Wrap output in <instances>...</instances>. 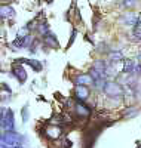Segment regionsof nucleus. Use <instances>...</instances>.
I'll use <instances>...</instances> for the list:
<instances>
[{"mask_svg":"<svg viewBox=\"0 0 141 148\" xmlns=\"http://www.w3.org/2000/svg\"><path fill=\"white\" fill-rule=\"evenodd\" d=\"M0 141H2V144L6 148H15V147H19L21 145L22 136H19V135L15 133L14 130H6L3 133V136L0 138Z\"/></svg>","mask_w":141,"mask_h":148,"instance_id":"1","label":"nucleus"},{"mask_svg":"<svg viewBox=\"0 0 141 148\" xmlns=\"http://www.w3.org/2000/svg\"><path fill=\"white\" fill-rule=\"evenodd\" d=\"M102 90H104L109 96H113V98H116V96H122L123 95V89H122V86L116 82H106L104 84V88H102Z\"/></svg>","mask_w":141,"mask_h":148,"instance_id":"2","label":"nucleus"},{"mask_svg":"<svg viewBox=\"0 0 141 148\" xmlns=\"http://www.w3.org/2000/svg\"><path fill=\"white\" fill-rule=\"evenodd\" d=\"M2 127L5 130H14V113L10 110H5V114L2 119Z\"/></svg>","mask_w":141,"mask_h":148,"instance_id":"3","label":"nucleus"},{"mask_svg":"<svg viewBox=\"0 0 141 148\" xmlns=\"http://www.w3.org/2000/svg\"><path fill=\"white\" fill-rule=\"evenodd\" d=\"M74 95L79 101H86L88 96H89V89L83 84H76V89H74Z\"/></svg>","mask_w":141,"mask_h":148,"instance_id":"4","label":"nucleus"},{"mask_svg":"<svg viewBox=\"0 0 141 148\" xmlns=\"http://www.w3.org/2000/svg\"><path fill=\"white\" fill-rule=\"evenodd\" d=\"M15 16V9L9 6V5H2L0 6V18H5V19H9V18H14Z\"/></svg>","mask_w":141,"mask_h":148,"instance_id":"5","label":"nucleus"},{"mask_svg":"<svg viewBox=\"0 0 141 148\" xmlns=\"http://www.w3.org/2000/svg\"><path fill=\"white\" fill-rule=\"evenodd\" d=\"M12 74L17 77V80L18 82H25L27 80V73H25V70H24V67H21V65H14V68H12Z\"/></svg>","mask_w":141,"mask_h":148,"instance_id":"6","label":"nucleus"},{"mask_svg":"<svg viewBox=\"0 0 141 148\" xmlns=\"http://www.w3.org/2000/svg\"><path fill=\"white\" fill-rule=\"evenodd\" d=\"M74 111H76V114L80 116V117H89V114H91V108L86 107V105L82 104V102L74 104Z\"/></svg>","mask_w":141,"mask_h":148,"instance_id":"7","label":"nucleus"},{"mask_svg":"<svg viewBox=\"0 0 141 148\" xmlns=\"http://www.w3.org/2000/svg\"><path fill=\"white\" fill-rule=\"evenodd\" d=\"M138 21H140V18H138L135 14H132V12H128V14H125V15L122 16V19H120V22L125 24V25H135Z\"/></svg>","mask_w":141,"mask_h":148,"instance_id":"8","label":"nucleus"},{"mask_svg":"<svg viewBox=\"0 0 141 148\" xmlns=\"http://www.w3.org/2000/svg\"><path fill=\"white\" fill-rule=\"evenodd\" d=\"M61 127L59 126H49L46 130H45V135L48 138H50V139H57V138H59V135H61Z\"/></svg>","mask_w":141,"mask_h":148,"instance_id":"9","label":"nucleus"},{"mask_svg":"<svg viewBox=\"0 0 141 148\" xmlns=\"http://www.w3.org/2000/svg\"><path fill=\"white\" fill-rule=\"evenodd\" d=\"M74 82H76V84H83V86H86V84L94 83V79H92L91 74H80V76L76 77Z\"/></svg>","mask_w":141,"mask_h":148,"instance_id":"10","label":"nucleus"},{"mask_svg":"<svg viewBox=\"0 0 141 148\" xmlns=\"http://www.w3.org/2000/svg\"><path fill=\"white\" fill-rule=\"evenodd\" d=\"M45 45H48L49 47H52V49H55V47H58V40H57V36H54L52 33H48L46 36H45Z\"/></svg>","mask_w":141,"mask_h":148,"instance_id":"11","label":"nucleus"},{"mask_svg":"<svg viewBox=\"0 0 141 148\" xmlns=\"http://www.w3.org/2000/svg\"><path fill=\"white\" fill-rule=\"evenodd\" d=\"M135 68H137V67H135V64H134L132 59H125V61H123V68H122L123 73L131 74V73L135 71Z\"/></svg>","mask_w":141,"mask_h":148,"instance_id":"12","label":"nucleus"},{"mask_svg":"<svg viewBox=\"0 0 141 148\" xmlns=\"http://www.w3.org/2000/svg\"><path fill=\"white\" fill-rule=\"evenodd\" d=\"M18 62H24V64H28L30 67H33L36 71H42V64L37 62L36 59H18Z\"/></svg>","mask_w":141,"mask_h":148,"instance_id":"13","label":"nucleus"},{"mask_svg":"<svg viewBox=\"0 0 141 148\" xmlns=\"http://www.w3.org/2000/svg\"><path fill=\"white\" fill-rule=\"evenodd\" d=\"M109 59H110V62H119V61H122L123 59V55L120 53V52H111L110 55H109Z\"/></svg>","mask_w":141,"mask_h":148,"instance_id":"14","label":"nucleus"},{"mask_svg":"<svg viewBox=\"0 0 141 148\" xmlns=\"http://www.w3.org/2000/svg\"><path fill=\"white\" fill-rule=\"evenodd\" d=\"M37 30H39V33H40L42 36H46V34L49 33V27H48V24H46V22L39 24V27H37Z\"/></svg>","mask_w":141,"mask_h":148,"instance_id":"15","label":"nucleus"},{"mask_svg":"<svg viewBox=\"0 0 141 148\" xmlns=\"http://www.w3.org/2000/svg\"><path fill=\"white\" fill-rule=\"evenodd\" d=\"M12 45H14L15 47H24L25 46V39H21V37H17V39L12 42Z\"/></svg>","mask_w":141,"mask_h":148,"instance_id":"16","label":"nucleus"},{"mask_svg":"<svg viewBox=\"0 0 141 148\" xmlns=\"http://www.w3.org/2000/svg\"><path fill=\"white\" fill-rule=\"evenodd\" d=\"M137 2H138V0H123V2H122V5H123L125 8H128V9H129V8H134V6L137 5Z\"/></svg>","mask_w":141,"mask_h":148,"instance_id":"17","label":"nucleus"},{"mask_svg":"<svg viewBox=\"0 0 141 148\" xmlns=\"http://www.w3.org/2000/svg\"><path fill=\"white\" fill-rule=\"evenodd\" d=\"M64 142H66V144H64V145H66V147H68V148L71 147V141H70V139H66V141H64Z\"/></svg>","mask_w":141,"mask_h":148,"instance_id":"18","label":"nucleus"},{"mask_svg":"<svg viewBox=\"0 0 141 148\" xmlns=\"http://www.w3.org/2000/svg\"><path fill=\"white\" fill-rule=\"evenodd\" d=\"M135 71H137V73L140 74V76H141V64H140V65H138V67L135 68Z\"/></svg>","mask_w":141,"mask_h":148,"instance_id":"19","label":"nucleus"},{"mask_svg":"<svg viewBox=\"0 0 141 148\" xmlns=\"http://www.w3.org/2000/svg\"><path fill=\"white\" fill-rule=\"evenodd\" d=\"M3 114H5V111L0 110V121H2V119H3Z\"/></svg>","mask_w":141,"mask_h":148,"instance_id":"20","label":"nucleus"},{"mask_svg":"<svg viewBox=\"0 0 141 148\" xmlns=\"http://www.w3.org/2000/svg\"><path fill=\"white\" fill-rule=\"evenodd\" d=\"M138 59H140V61H141V51H140V52H138Z\"/></svg>","mask_w":141,"mask_h":148,"instance_id":"21","label":"nucleus"}]
</instances>
